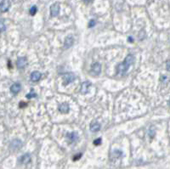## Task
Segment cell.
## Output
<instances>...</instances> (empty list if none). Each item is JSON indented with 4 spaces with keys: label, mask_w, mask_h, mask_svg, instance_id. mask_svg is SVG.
Wrapping results in <instances>:
<instances>
[{
    "label": "cell",
    "mask_w": 170,
    "mask_h": 169,
    "mask_svg": "<svg viewBox=\"0 0 170 169\" xmlns=\"http://www.w3.org/2000/svg\"><path fill=\"white\" fill-rule=\"evenodd\" d=\"M95 26V21L94 20H91L90 21V23H89V27H94Z\"/></svg>",
    "instance_id": "obj_20"
},
{
    "label": "cell",
    "mask_w": 170,
    "mask_h": 169,
    "mask_svg": "<svg viewBox=\"0 0 170 169\" xmlns=\"http://www.w3.org/2000/svg\"><path fill=\"white\" fill-rule=\"evenodd\" d=\"M0 8H1V12H3V13L7 12L10 8V2L9 0H2Z\"/></svg>",
    "instance_id": "obj_8"
},
{
    "label": "cell",
    "mask_w": 170,
    "mask_h": 169,
    "mask_svg": "<svg viewBox=\"0 0 170 169\" xmlns=\"http://www.w3.org/2000/svg\"><path fill=\"white\" fill-rule=\"evenodd\" d=\"M91 72H93V74L94 76H98L100 75V73L101 72V66L99 62H95L91 66Z\"/></svg>",
    "instance_id": "obj_4"
},
{
    "label": "cell",
    "mask_w": 170,
    "mask_h": 169,
    "mask_svg": "<svg viewBox=\"0 0 170 169\" xmlns=\"http://www.w3.org/2000/svg\"><path fill=\"white\" fill-rule=\"evenodd\" d=\"M134 57L133 54H129L125 60L121 63V64H118V66L116 67V71H117V74L118 75H121V76H123L127 71L129 70V68L130 67V66L134 63Z\"/></svg>",
    "instance_id": "obj_1"
},
{
    "label": "cell",
    "mask_w": 170,
    "mask_h": 169,
    "mask_svg": "<svg viewBox=\"0 0 170 169\" xmlns=\"http://www.w3.org/2000/svg\"><path fill=\"white\" fill-rule=\"evenodd\" d=\"M90 86H91V82H89V81H86V82H83L82 84H81V89H80V92L81 94H86L89 90H90Z\"/></svg>",
    "instance_id": "obj_5"
},
{
    "label": "cell",
    "mask_w": 170,
    "mask_h": 169,
    "mask_svg": "<svg viewBox=\"0 0 170 169\" xmlns=\"http://www.w3.org/2000/svg\"><path fill=\"white\" fill-rule=\"evenodd\" d=\"M169 104H170V100H169Z\"/></svg>",
    "instance_id": "obj_24"
},
{
    "label": "cell",
    "mask_w": 170,
    "mask_h": 169,
    "mask_svg": "<svg viewBox=\"0 0 170 169\" xmlns=\"http://www.w3.org/2000/svg\"><path fill=\"white\" fill-rule=\"evenodd\" d=\"M100 128H101L100 124L98 122H96V121H93V122L90 123V131L93 132V133H96V132L100 131Z\"/></svg>",
    "instance_id": "obj_9"
},
{
    "label": "cell",
    "mask_w": 170,
    "mask_h": 169,
    "mask_svg": "<svg viewBox=\"0 0 170 169\" xmlns=\"http://www.w3.org/2000/svg\"><path fill=\"white\" fill-rule=\"evenodd\" d=\"M38 11V9H37V6H31L30 9V15H34Z\"/></svg>",
    "instance_id": "obj_16"
},
{
    "label": "cell",
    "mask_w": 170,
    "mask_h": 169,
    "mask_svg": "<svg viewBox=\"0 0 170 169\" xmlns=\"http://www.w3.org/2000/svg\"><path fill=\"white\" fill-rule=\"evenodd\" d=\"M0 27H1V31L3 32L4 30L6 29V27L4 26V23H3V20H1L0 21Z\"/></svg>",
    "instance_id": "obj_18"
},
{
    "label": "cell",
    "mask_w": 170,
    "mask_h": 169,
    "mask_svg": "<svg viewBox=\"0 0 170 169\" xmlns=\"http://www.w3.org/2000/svg\"><path fill=\"white\" fill-rule=\"evenodd\" d=\"M26 97H27V99H31V98L37 97V94H36V93H34V91H33V90H31L30 94H27V95H26Z\"/></svg>",
    "instance_id": "obj_17"
},
{
    "label": "cell",
    "mask_w": 170,
    "mask_h": 169,
    "mask_svg": "<svg viewBox=\"0 0 170 169\" xmlns=\"http://www.w3.org/2000/svg\"><path fill=\"white\" fill-rule=\"evenodd\" d=\"M73 42H74V40H73V38H72L71 36L67 37V38L65 39V42H64L65 48H66V49H68V48L71 47V45L73 44Z\"/></svg>",
    "instance_id": "obj_13"
},
{
    "label": "cell",
    "mask_w": 170,
    "mask_h": 169,
    "mask_svg": "<svg viewBox=\"0 0 170 169\" xmlns=\"http://www.w3.org/2000/svg\"><path fill=\"white\" fill-rule=\"evenodd\" d=\"M128 41L130 42V43H132V42H133V38H132V37H129V38H128Z\"/></svg>",
    "instance_id": "obj_22"
},
{
    "label": "cell",
    "mask_w": 170,
    "mask_h": 169,
    "mask_svg": "<svg viewBox=\"0 0 170 169\" xmlns=\"http://www.w3.org/2000/svg\"><path fill=\"white\" fill-rule=\"evenodd\" d=\"M20 161H21V163H23V164H27V163H29L31 161V156L29 154H25L24 156H21Z\"/></svg>",
    "instance_id": "obj_14"
},
{
    "label": "cell",
    "mask_w": 170,
    "mask_h": 169,
    "mask_svg": "<svg viewBox=\"0 0 170 169\" xmlns=\"http://www.w3.org/2000/svg\"><path fill=\"white\" fill-rule=\"evenodd\" d=\"M11 145H12L13 146H15V148H20V146H21V142H20V140H18V139H15V140H14V141L11 143Z\"/></svg>",
    "instance_id": "obj_15"
},
{
    "label": "cell",
    "mask_w": 170,
    "mask_h": 169,
    "mask_svg": "<svg viewBox=\"0 0 170 169\" xmlns=\"http://www.w3.org/2000/svg\"><path fill=\"white\" fill-rule=\"evenodd\" d=\"M66 139H68L69 143H74L78 139V134L76 132L69 133L66 134Z\"/></svg>",
    "instance_id": "obj_10"
},
{
    "label": "cell",
    "mask_w": 170,
    "mask_h": 169,
    "mask_svg": "<svg viewBox=\"0 0 170 169\" xmlns=\"http://www.w3.org/2000/svg\"><path fill=\"white\" fill-rule=\"evenodd\" d=\"M42 78V74L38 71H33L31 74V80L32 82H38Z\"/></svg>",
    "instance_id": "obj_12"
},
{
    "label": "cell",
    "mask_w": 170,
    "mask_h": 169,
    "mask_svg": "<svg viewBox=\"0 0 170 169\" xmlns=\"http://www.w3.org/2000/svg\"><path fill=\"white\" fill-rule=\"evenodd\" d=\"M27 65V60L25 57H19L16 61V66L19 69H23Z\"/></svg>",
    "instance_id": "obj_7"
},
{
    "label": "cell",
    "mask_w": 170,
    "mask_h": 169,
    "mask_svg": "<svg viewBox=\"0 0 170 169\" xmlns=\"http://www.w3.org/2000/svg\"><path fill=\"white\" fill-rule=\"evenodd\" d=\"M101 142H102V139L99 138V139H95L94 141V145H100V144H101Z\"/></svg>",
    "instance_id": "obj_19"
},
{
    "label": "cell",
    "mask_w": 170,
    "mask_h": 169,
    "mask_svg": "<svg viewBox=\"0 0 170 169\" xmlns=\"http://www.w3.org/2000/svg\"><path fill=\"white\" fill-rule=\"evenodd\" d=\"M20 89H21V85H20V83H18V82L13 83L12 86L10 87V91H11V93H13V94H18V93L20 91Z\"/></svg>",
    "instance_id": "obj_11"
},
{
    "label": "cell",
    "mask_w": 170,
    "mask_h": 169,
    "mask_svg": "<svg viewBox=\"0 0 170 169\" xmlns=\"http://www.w3.org/2000/svg\"><path fill=\"white\" fill-rule=\"evenodd\" d=\"M82 156V154H78V156H76V157H73V161H77L78 159H79Z\"/></svg>",
    "instance_id": "obj_21"
},
{
    "label": "cell",
    "mask_w": 170,
    "mask_h": 169,
    "mask_svg": "<svg viewBox=\"0 0 170 169\" xmlns=\"http://www.w3.org/2000/svg\"><path fill=\"white\" fill-rule=\"evenodd\" d=\"M60 10V6L59 3H55L50 6V15L52 17H56L59 15Z\"/></svg>",
    "instance_id": "obj_3"
},
{
    "label": "cell",
    "mask_w": 170,
    "mask_h": 169,
    "mask_svg": "<svg viewBox=\"0 0 170 169\" xmlns=\"http://www.w3.org/2000/svg\"><path fill=\"white\" fill-rule=\"evenodd\" d=\"M58 110H59V111H60V113H62V114H67L69 112V110H70V106H69V105L67 103L64 102V103H61L59 105Z\"/></svg>",
    "instance_id": "obj_6"
},
{
    "label": "cell",
    "mask_w": 170,
    "mask_h": 169,
    "mask_svg": "<svg viewBox=\"0 0 170 169\" xmlns=\"http://www.w3.org/2000/svg\"><path fill=\"white\" fill-rule=\"evenodd\" d=\"M85 2H87V3H89V2H91L92 0H84Z\"/></svg>",
    "instance_id": "obj_23"
},
{
    "label": "cell",
    "mask_w": 170,
    "mask_h": 169,
    "mask_svg": "<svg viewBox=\"0 0 170 169\" xmlns=\"http://www.w3.org/2000/svg\"><path fill=\"white\" fill-rule=\"evenodd\" d=\"M76 79V76L72 72H68L63 75V84L67 85Z\"/></svg>",
    "instance_id": "obj_2"
}]
</instances>
